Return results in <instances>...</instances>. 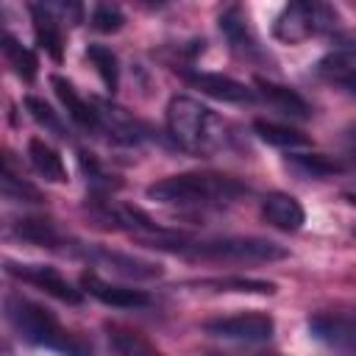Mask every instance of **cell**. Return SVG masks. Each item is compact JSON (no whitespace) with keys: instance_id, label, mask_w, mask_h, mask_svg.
Listing matches in <instances>:
<instances>
[{"instance_id":"1","label":"cell","mask_w":356,"mask_h":356,"mask_svg":"<svg viewBox=\"0 0 356 356\" xmlns=\"http://www.w3.org/2000/svg\"><path fill=\"white\" fill-rule=\"evenodd\" d=\"M147 248L175 253L181 259L192 261H217V264H264V261H278L286 259L289 250L273 239L261 236H214V239H189L181 234H167V236H153L145 239Z\"/></svg>"},{"instance_id":"2","label":"cell","mask_w":356,"mask_h":356,"mask_svg":"<svg viewBox=\"0 0 356 356\" xmlns=\"http://www.w3.org/2000/svg\"><path fill=\"white\" fill-rule=\"evenodd\" d=\"M250 189L234 175L225 172H178L170 178H161L145 189L147 200H156L161 206H178V209H192V211H206V209H225L245 197Z\"/></svg>"},{"instance_id":"3","label":"cell","mask_w":356,"mask_h":356,"mask_svg":"<svg viewBox=\"0 0 356 356\" xmlns=\"http://www.w3.org/2000/svg\"><path fill=\"white\" fill-rule=\"evenodd\" d=\"M6 320L14 328V334L33 345L53 350L58 356H92V345L61 325V320L42 303L11 292L6 298Z\"/></svg>"},{"instance_id":"4","label":"cell","mask_w":356,"mask_h":356,"mask_svg":"<svg viewBox=\"0 0 356 356\" xmlns=\"http://www.w3.org/2000/svg\"><path fill=\"white\" fill-rule=\"evenodd\" d=\"M167 134L186 153H211L231 142L228 125L200 100L189 95H175L167 103Z\"/></svg>"},{"instance_id":"5","label":"cell","mask_w":356,"mask_h":356,"mask_svg":"<svg viewBox=\"0 0 356 356\" xmlns=\"http://www.w3.org/2000/svg\"><path fill=\"white\" fill-rule=\"evenodd\" d=\"M337 11L325 3H309V0H295L286 3L275 22H273V36L284 44H298L306 42L317 33H328L337 28Z\"/></svg>"},{"instance_id":"6","label":"cell","mask_w":356,"mask_h":356,"mask_svg":"<svg viewBox=\"0 0 356 356\" xmlns=\"http://www.w3.org/2000/svg\"><path fill=\"white\" fill-rule=\"evenodd\" d=\"M78 256H83L92 267L108 270L120 278H131V281H153L164 275V267L159 261L134 256V253H122V250H108L100 245H78Z\"/></svg>"},{"instance_id":"7","label":"cell","mask_w":356,"mask_h":356,"mask_svg":"<svg viewBox=\"0 0 356 356\" xmlns=\"http://www.w3.org/2000/svg\"><path fill=\"white\" fill-rule=\"evenodd\" d=\"M203 331L217 339L259 345L275 334V320L261 312H242V314H228V317H211L203 323Z\"/></svg>"},{"instance_id":"8","label":"cell","mask_w":356,"mask_h":356,"mask_svg":"<svg viewBox=\"0 0 356 356\" xmlns=\"http://www.w3.org/2000/svg\"><path fill=\"white\" fill-rule=\"evenodd\" d=\"M306 328H309V337L323 348L342 356H356V314L317 312L306 320Z\"/></svg>"},{"instance_id":"9","label":"cell","mask_w":356,"mask_h":356,"mask_svg":"<svg viewBox=\"0 0 356 356\" xmlns=\"http://www.w3.org/2000/svg\"><path fill=\"white\" fill-rule=\"evenodd\" d=\"M6 273L22 284H31L36 289H42L44 295L61 300V303H70V306H78L83 300V289L72 286L56 267L50 264H28V261H11L6 259Z\"/></svg>"},{"instance_id":"10","label":"cell","mask_w":356,"mask_h":356,"mask_svg":"<svg viewBox=\"0 0 356 356\" xmlns=\"http://www.w3.org/2000/svg\"><path fill=\"white\" fill-rule=\"evenodd\" d=\"M217 25H220V33H222L228 50L236 58H242V61H261L264 58V50L259 44L242 6H225L222 14L217 17Z\"/></svg>"},{"instance_id":"11","label":"cell","mask_w":356,"mask_h":356,"mask_svg":"<svg viewBox=\"0 0 356 356\" xmlns=\"http://www.w3.org/2000/svg\"><path fill=\"white\" fill-rule=\"evenodd\" d=\"M81 289L86 295H92L95 300H100L103 306H114V309H142L150 303V295L145 289H134L125 284H114L97 275V270H83L81 273Z\"/></svg>"},{"instance_id":"12","label":"cell","mask_w":356,"mask_h":356,"mask_svg":"<svg viewBox=\"0 0 356 356\" xmlns=\"http://www.w3.org/2000/svg\"><path fill=\"white\" fill-rule=\"evenodd\" d=\"M11 234L17 239H22V242L36 245V248L61 250V253H78V245H81L47 217H22V220H17L11 225Z\"/></svg>"},{"instance_id":"13","label":"cell","mask_w":356,"mask_h":356,"mask_svg":"<svg viewBox=\"0 0 356 356\" xmlns=\"http://www.w3.org/2000/svg\"><path fill=\"white\" fill-rule=\"evenodd\" d=\"M50 86H53L56 97L61 100V106L67 108V114H70V120L75 125H81L83 131H89L95 136L103 134V125H100V117H97L95 103L86 100V97H81L78 89L72 86V81H67L64 75H50Z\"/></svg>"},{"instance_id":"14","label":"cell","mask_w":356,"mask_h":356,"mask_svg":"<svg viewBox=\"0 0 356 356\" xmlns=\"http://www.w3.org/2000/svg\"><path fill=\"white\" fill-rule=\"evenodd\" d=\"M186 81L203 95L222 100V103H253L256 100V92L250 86L222 72H186Z\"/></svg>"},{"instance_id":"15","label":"cell","mask_w":356,"mask_h":356,"mask_svg":"<svg viewBox=\"0 0 356 356\" xmlns=\"http://www.w3.org/2000/svg\"><path fill=\"white\" fill-rule=\"evenodd\" d=\"M95 108H97V117H100V125H103V134L114 142H122V145H134L142 139V125L117 103L106 100V97H92Z\"/></svg>"},{"instance_id":"16","label":"cell","mask_w":356,"mask_h":356,"mask_svg":"<svg viewBox=\"0 0 356 356\" xmlns=\"http://www.w3.org/2000/svg\"><path fill=\"white\" fill-rule=\"evenodd\" d=\"M270 108L281 111L284 117H292V120H309L312 117V106L292 89V86H284V83H275L270 78H256V89H253Z\"/></svg>"},{"instance_id":"17","label":"cell","mask_w":356,"mask_h":356,"mask_svg":"<svg viewBox=\"0 0 356 356\" xmlns=\"http://www.w3.org/2000/svg\"><path fill=\"white\" fill-rule=\"evenodd\" d=\"M28 11H31V22H33L36 44H39L53 61H61V58H64L61 19L53 14V8H50L47 3H28Z\"/></svg>"},{"instance_id":"18","label":"cell","mask_w":356,"mask_h":356,"mask_svg":"<svg viewBox=\"0 0 356 356\" xmlns=\"http://www.w3.org/2000/svg\"><path fill=\"white\" fill-rule=\"evenodd\" d=\"M261 217L267 225L278 228V231H300V225L306 222V211L298 203V197L286 195V192H270L261 200Z\"/></svg>"},{"instance_id":"19","label":"cell","mask_w":356,"mask_h":356,"mask_svg":"<svg viewBox=\"0 0 356 356\" xmlns=\"http://www.w3.org/2000/svg\"><path fill=\"white\" fill-rule=\"evenodd\" d=\"M28 161L44 181H53V184H64L67 181V167H64L61 153L50 142L39 139V136L28 139Z\"/></svg>"},{"instance_id":"20","label":"cell","mask_w":356,"mask_h":356,"mask_svg":"<svg viewBox=\"0 0 356 356\" xmlns=\"http://www.w3.org/2000/svg\"><path fill=\"white\" fill-rule=\"evenodd\" d=\"M106 337L117 356H164L150 339H145L139 331L125 328L120 323H106Z\"/></svg>"},{"instance_id":"21","label":"cell","mask_w":356,"mask_h":356,"mask_svg":"<svg viewBox=\"0 0 356 356\" xmlns=\"http://www.w3.org/2000/svg\"><path fill=\"white\" fill-rule=\"evenodd\" d=\"M284 164H286L295 175H300V178H314V181L328 178V175H337V172L342 170V164H339L337 159L325 156V153H295V150H289V153L284 156Z\"/></svg>"},{"instance_id":"22","label":"cell","mask_w":356,"mask_h":356,"mask_svg":"<svg viewBox=\"0 0 356 356\" xmlns=\"http://www.w3.org/2000/svg\"><path fill=\"white\" fill-rule=\"evenodd\" d=\"M253 131L261 142L273 145V147H284V150H295V147H306L309 145V136L292 125H281V122H273V120H256L253 122Z\"/></svg>"},{"instance_id":"23","label":"cell","mask_w":356,"mask_h":356,"mask_svg":"<svg viewBox=\"0 0 356 356\" xmlns=\"http://www.w3.org/2000/svg\"><path fill=\"white\" fill-rule=\"evenodd\" d=\"M3 56H6V61H8V67L14 70V75L17 78H22V81H33L36 78V67H39V61H36V56L14 36V33H3Z\"/></svg>"},{"instance_id":"24","label":"cell","mask_w":356,"mask_h":356,"mask_svg":"<svg viewBox=\"0 0 356 356\" xmlns=\"http://www.w3.org/2000/svg\"><path fill=\"white\" fill-rule=\"evenodd\" d=\"M197 286L214 289V292H245V295H273L275 284L261 278H245V275H225V278H206L197 281Z\"/></svg>"},{"instance_id":"25","label":"cell","mask_w":356,"mask_h":356,"mask_svg":"<svg viewBox=\"0 0 356 356\" xmlns=\"http://www.w3.org/2000/svg\"><path fill=\"white\" fill-rule=\"evenodd\" d=\"M86 58L95 64V70H97L103 86L114 95L117 86H120V61H117L114 50L106 47V44H89V47H86Z\"/></svg>"},{"instance_id":"26","label":"cell","mask_w":356,"mask_h":356,"mask_svg":"<svg viewBox=\"0 0 356 356\" xmlns=\"http://www.w3.org/2000/svg\"><path fill=\"white\" fill-rule=\"evenodd\" d=\"M25 111L33 117V122L39 125V128H44V134H53V136H58V139H67V125H64V120L58 117V111H53V106L50 103H44L42 97H33V95H28L25 100Z\"/></svg>"},{"instance_id":"27","label":"cell","mask_w":356,"mask_h":356,"mask_svg":"<svg viewBox=\"0 0 356 356\" xmlns=\"http://www.w3.org/2000/svg\"><path fill=\"white\" fill-rule=\"evenodd\" d=\"M78 164H81V172L86 175V181L95 186V195H100V192H108V189H117V186H120L117 175H111L108 170H103V164H100L92 153L78 150Z\"/></svg>"},{"instance_id":"28","label":"cell","mask_w":356,"mask_h":356,"mask_svg":"<svg viewBox=\"0 0 356 356\" xmlns=\"http://www.w3.org/2000/svg\"><path fill=\"white\" fill-rule=\"evenodd\" d=\"M3 195H6V200H17V203H39L42 200L39 189L14 172L11 159H6V167H3Z\"/></svg>"},{"instance_id":"29","label":"cell","mask_w":356,"mask_h":356,"mask_svg":"<svg viewBox=\"0 0 356 356\" xmlns=\"http://www.w3.org/2000/svg\"><path fill=\"white\" fill-rule=\"evenodd\" d=\"M89 25L97 31V33H117L122 25H125V14L120 11V6H111V3H97L89 14Z\"/></svg>"},{"instance_id":"30","label":"cell","mask_w":356,"mask_h":356,"mask_svg":"<svg viewBox=\"0 0 356 356\" xmlns=\"http://www.w3.org/2000/svg\"><path fill=\"white\" fill-rule=\"evenodd\" d=\"M334 83H339L342 89H348V92H353L356 95V70H350V72H342V75H337V78H331Z\"/></svg>"},{"instance_id":"31","label":"cell","mask_w":356,"mask_h":356,"mask_svg":"<svg viewBox=\"0 0 356 356\" xmlns=\"http://www.w3.org/2000/svg\"><path fill=\"white\" fill-rule=\"evenodd\" d=\"M345 197H348V203H350V206H356V192H348Z\"/></svg>"},{"instance_id":"32","label":"cell","mask_w":356,"mask_h":356,"mask_svg":"<svg viewBox=\"0 0 356 356\" xmlns=\"http://www.w3.org/2000/svg\"><path fill=\"white\" fill-rule=\"evenodd\" d=\"M214 356H220V353H214Z\"/></svg>"}]
</instances>
